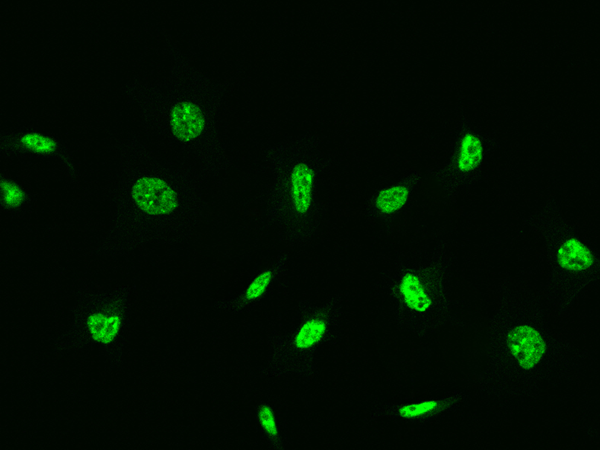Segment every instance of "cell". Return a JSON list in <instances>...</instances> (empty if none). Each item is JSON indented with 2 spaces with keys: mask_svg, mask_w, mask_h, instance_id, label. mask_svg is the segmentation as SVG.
Returning a JSON list of instances; mask_svg holds the SVG:
<instances>
[{
  "mask_svg": "<svg viewBox=\"0 0 600 450\" xmlns=\"http://www.w3.org/2000/svg\"><path fill=\"white\" fill-rule=\"evenodd\" d=\"M116 158L107 188L109 220L93 253L123 257L190 240L208 210L205 178L186 162L157 154L135 132L119 140Z\"/></svg>",
  "mask_w": 600,
  "mask_h": 450,
  "instance_id": "obj_1",
  "label": "cell"
},
{
  "mask_svg": "<svg viewBox=\"0 0 600 450\" xmlns=\"http://www.w3.org/2000/svg\"><path fill=\"white\" fill-rule=\"evenodd\" d=\"M542 291L518 276L497 285L488 318L485 363L476 377L479 395L502 402L531 397L571 382L592 353L557 331Z\"/></svg>",
  "mask_w": 600,
  "mask_h": 450,
  "instance_id": "obj_2",
  "label": "cell"
},
{
  "mask_svg": "<svg viewBox=\"0 0 600 450\" xmlns=\"http://www.w3.org/2000/svg\"><path fill=\"white\" fill-rule=\"evenodd\" d=\"M163 44L166 73L127 82L123 95L146 134L205 179H217L232 163L221 129L230 83L196 65L170 36L164 35Z\"/></svg>",
  "mask_w": 600,
  "mask_h": 450,
  "instance_id": "obj_3",
  "label": "cell"
},
{
  "mask_svg": "<svg viewBox=\"0 0 600 450\" xmlns=\"http://www.w3.org/2000/svg\"><path fill=\"white\" fill-rule=\"evenodd\" d=\"M261 161L271 178L264 206L266 223L286 244L310 245L328 214L321 193L329 162L322 137L304 131L282 138L263 149Z\"/></svg>",
  "mask_w": 600,
  "mask_h": 450,
  "instance_id": "obj_4",
  "label": "cell"
},
{
  "mask_svg": "<svg viewBox=\"0 0 600 450\" xmlns=\"http://www.w3.org/2000/svg\"><path fill=\"white\" fill-rule=\"evenodd\" d=\"M454 259L440 240L428 252L398 254L383 271L381 287L398 331L425 339L444 327L463 326L451 292Z\"/></svg>",
  "mask_w": 600,
  "mask_h": 450,
  "instance_id": "obj_5",
  "label": "cell"
},
{
  "mask_svg": "<svg viewBox=\"0 0 600 450\" xmlns=\"http://www.w3.org/2000/svg\"><path fill=\"white\" fill-rule=\"evenodd\" d=\"M135 284L106 286L83 279L73 292L68 325L50 341L55 357L97 348L114 369L123 367L136 314Z\"/></svg>",
  "mask_w": 600,
  "mask_h": 450,
  "instance_id": "obj_6",
  "label": "cell"
},
{
  "mask_svg": "<svg viewBox=\"0 0 600 450\" xmlns=\"http://www.w3.org/2000/svg\"><path fill=\"white\" fill-rule=\"evenodd\" d=\"M524 225L546 253L548 272L542 294L555 315L567 317L584 293L599 283L598 250L565 217L555 198L527 214Z\"/></svg>",
  "mask_w": 600,
  "mask_h": 450,
  "instance_id": "obj_7",
  "label": "cell"
},
{
  "mask_svg": "<svg viewBox=\"0 0 600 450\" xmlns=\"http://www.w3.org/2000/svg\"><path fill=\"white\" fill-rule=\"evenodd\" d=\"M343 317L339 298L300 300L287 327L269 336L259 375L292 377L304 384L312 382L318 372V354L337 336Z\"/></svg>",
  "mask_w": 600,
  "mask_h": 450,
  "instance_id": "obj_8",
  "label": "cell"
},
{
  "mask_svg": "<svg viewBox=\"0 0 600 450\" xmlns=\"http://www.w3.org/2000/svg\"><path fill=\"white\" fill-rule=\"evenodd\" d=\"M496 145L495 136L482 127L465 120L456 125L446 156L431 168L449 200L478 183Z\"/></svg>",
  "mask_w": 600,
  "mask_h": 450,
  "instance_id": "obj_9",
  "label": "cell"
},
{
  "mask_svg": "<svg viewBox=\"0 0 600 450\" xmlns=\"http://www.w3.org/2000/svg\"><path fill=\"white\" fill-rule=\"evenodd\" d=\"M0 157L56 160L67 179L78 184L80 172L73 151L56 134L35 126L1 129Z\"/></svg>",
  "mask_w": 600,
  "mask_h": 450,
  "instance_id": "obj_10",
  "label": "cell"
},
{
  "mask_svg": "<svg viewBox=\"0 0 600 450\" xmlns=\"http://www.w3.org/2000/svg\"><path fill=\"white\" fill-rule=\"evenodd\" d=\"M423 178L420 170L411 169L376 187L364 201L365 219L382 230L389 231L411 206Z\"/></svg>",
  "mask_w": 600,
  "mask_h": 450,
  "instance_id": "obj_11",
  "label": "cell"
},
{
  "mask_svg": "<svg viewBox=\"0 0 600 450\" xmlns=\"http://www.w3.org/2000/svg\"><path fill=\"white\" fill-rule=\"evenodd\" d=\"M470 400L469 391L454 390L437 397L382 403L374 407L372 418L421 425L458 411Z\"/></svg>",
  "mask_w": 600,
  "mask_h": 450,
  "instance_id": "obj_12",
  "label": "cell"
},
{
  "mask_svg": "<svg viewBox=\"0 0 600 450\" xmlns=\"http://www.w3.org/2000/svg\"><path fill=\"white\" fill-rule=\"evenodd\" d=\"M289 263V254L285 251L278 252L253 274L240 291L214 299L211 301L212 305L228 314H240L252 308L263 301L286 275Z\"/></svg>",
  "mask_w": 600,
  "mask_h": 450,
  "instance_id": "obj_13",
  "label": "cell"
},
{
  "mask_svg": "<svg viewBox=\"0 0 600 450\" xmlns=\"http://www.w3.org/2000/svg\"><path fill=\"white\" fill-rule=\"evenodd\" d=\"M35 197L30 188L11 173H0V209L2 213L19 215L31 209Z\"/></svg>",
  "mask_w": 600,
  "mask_h": 450,
  "instance_id": "obj_14",
  "label": "cell"
},
{
  "mask_svg": "<svg viewBox=\"0 0 600 450\" xmlns=\"http://www.w3.org/2000/svg\"><path fill=\"white\" fill-rule=\"evenodd\" d=\"M255 420L259 432L267 444L273 450L285 448V441L279 422L278 412L270 400H261L255 407Z\"/></svg>",
  "mask_w": 600,
  "mask_h": 450,
  "instance_id": "obj_15",
  "label": "cell"
}]
</instances>
